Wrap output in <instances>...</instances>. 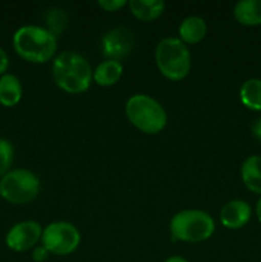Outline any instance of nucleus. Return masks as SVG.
Here are the masks:
<instances>
[{
	"instance_id": "obj_4",
	"label": "nucleus",
	"mask_w": 261,
	"mask_h": 262,
	"mask_svg": "<svg viewBox=\"0 0 261 262\" xmlns=\"http://www.w3.org/2000/svg\"><path fill=\"white\" fill-rule=\"evenodd\" d=\"M158 69L165 78L181 81L191 71V54L183 41L178 37L163 38L155 50Z\"/></svg>"
},
{
	"instance_id": "obj_9",
	"label": "nucleus",
	"mask_w": 261,
	"mask_h": 262,
	"mask_svg": "<svg viewBox=\"0 0 261 262\" xmlns=\"http://www.w3.org/2000/svg\"><path fill=\"white\" fill-rule=\"evenodd\" d=\"M133 46L132 32L127 28L118 27L109 31L102 38L104 55L112 60L124 58L130 53Z\"/></svg>"
},
{
	"instance_id": "obj_5",
	"label": "nucleus",
	"mask_w": 261,
	"mask_h": 262,
	"mask_svg": "<svg viewBox=\"0 0 261 262\" xmlns=\"http://www.w3.org/2000/svg\"><path fill=\"white\" fill-rule=\"evenodd\" d=\"M170 232L177 241L187 243L204 242L214 234L215 223L202 210H183L170 220Z\"/></svg>"
},
{
	"instance_id": "obj_25",
	"label": "nucleus",
	"mask_w": 261,
	"mask_h": 262,
	"mask_svg": "<svg viewBox=\"0 0 261 262\" xmlns=\"http://www.w3.org/2000/svg\"><path fill=\"white\" fill-rule=\"evenodd\" d=\"M256 215H257L258 222L261 223V197L258 199L257 204H256Z\"/></svg>"
},
{
	"instance_id": "obj_3",
	"label": "nucleus",
	"mask_w": 261,
	"mask_h": 262,
	"mask_svg": "<svg viewBox=\"0 0 261 262\" xmlns=\"http://www.w3.org/2000/svg\"><path fill=\"white\" fill-rule=\"evenodd\" d=\"M128 120L141 132L156 135L165 128L168 115L159 101L147 95H133L125 104Z\"/></svg>"
},
{
	"instance_id": "obj_12",
	"label": "nucleus",
	"mask_w": 261,
	"mask_h": 262,
	"mask_svg": "<svg viewBox=\"0 0 261 262\" xmlns=\"http://www.w3.org/2000/svg\"><path fill=\"white\" fill-rule=\"evenodd\" d=\"M23 89L19 78L12 73H5L0 77V105L13 107L22 100Z\"/></svg>"
},
{
	"instance_id": "obj_19",
	"label": "nucleus",
	"mask_w": 261,
	"mask_h": 262,
	"mask_svg": "<svg viewBox=\"0 0 261 262\" xmlns=\"http://www.w3.org/2000/svg\"><path fill=\"white\" fill-rule=\"evenodd\" d=\"M48 30L54 35H59L67 25V14L61 9H51L46 15Z\"/></svg>"
},
{
	"instance_id": "obj_7",
	"label": "nucleus",
	"mask_w": 261,
	"mask_h": 262,
	"mask_svg": "<svg viewBox=\"0 0 261 262\" xmlns=\"http://www.w3.org/2000/svg\"><path fill=\"white\" fill-rule=\"evenodd\" d=\"M41 243L51 255H71L81 243V233L71 223H51L44 229Z\"/></svg>"
},
{
	"instance_id": "obj_22",
	"label": "nucleus",
	"mask_w": 261,
	"mask_h": 262,
	"mask_svg": "<svg viewBox=\"0 0 261 262\" xmlns=\"http://www.w3.org/2000/svg\"><path fill=\"white\" fill-rule=\"evenodd\" d=\"M8 67H9V56L7 51L0 46V77L7 73Z\"/></svg>"
},
{
	"instance_id": "obj_8",
	"label": "nucleus",
	"mask_w": 261,
	"mask_h": 262,
	"mask_svg": "<svg viewBox=\"0 0 261 262\" xmlns=\"http://www.w3.org/2000/svg\"><path fill=\"white\" fill-rule=\"evenodd\" d=\"M44 229L37 222L25 220L17 223L8 230L5 235V245L14 252H26L35 248V246L42 238Z\"/></svg>"
},
{
	"instance_id": "obj_17",
	"label": "nucleus",
	"mask_w": 261,
	"mask_h": 262,
	"mask_svg": "<svg viewBox=\"0 0 261 262\" xmlns=\"http://www.w3.org/2000/svg\"><path fill=\"white\" fill-rule=\"evenodd\" d=\"M240 100L247 109L261 112V79L250 78L240 89Z\"/></svg>"
},
{
	"instance_id": "obj_2",
	"label": "nucleus",
	"mask_w": 261,
	"mask_h": 262,
	"mask_svg": "<svg viewBox=\"0 0 261 262\" xmlns=\"http://www.w3.org/2000/svg\"><path fill=\"white\" fill-rule=\"evenodd\" d=\"M14 51L25 60L42 64L50 60L56 53V36L48 28L27 25L18 28L13 35Z\"/></svg>"
},
{
	"instance_id": "obj_10",
	"label": "nucleus",
	"mask_w": 261,
	"mask_h": 262,
	"mask_svg": "<svg viewBox=\"0 0 261 262\" xmlns=\"http://www.w3.org/2000/svg\"><path fill=\"white\" fill-rule=\"evenodd\" d=\"M251 215L252 210L247 202L233 200L225 204L220 211V223L228 229H241L250 222Z\"/></svg>"
},
{
	"instance_id": "obj_16",
	"label": "nucleus",
	"mask_w": 261,
	"mask_h": 262,
	"mask_svg": "<svg viewBox=\"0 0 261 262\" xmlns=\"http://www.w3.org/2000/svg\"><path fill=\"white\" fill-rule=\"evenodd\" d=\"M123 74V66L119 60L106 59L96 67L92 74V79L99 86L109 87L117 83Z\"/></svg>"
},
{
	"instance_id": "obj_21",
	"label": "nucleus",
	"mask_w": 261,
	"mask_h": 262,
	"mask_svg": "<svg viewBox=\"0 0 261 262\" xmlns=\"http://www.w3.org/2000/svg\"><path fill=\"white\" fill-rule=\"evenodd\" d=\"M49 251L44 247L42 245L38 246V247H35L32 251V260L35 262H44L49 258Z\"/></svg>"
},
{
	"instance_id": "obj_23",
	"label": "nucleus",
	"mask_w": 261,
	"mask_h": 262,
	"mask_svg": "<svg viewBox=\"0 0 261 262\" xmlns=\"http://www.w3.org/2000/svg\"><path fill=\"white\" fill-rule=\"evenodd\" d=\"M252 132H253V135H255V137L261 142V117L258 118L255 123H253Z\"/></svg>"
},
{
	"instance_id": "obj_18",
	"label": "nucleus",
	"mask_w": 261,
	"mask_h": 262,
	"mask_svg": "<svg viewBox=\"0 0 261 262\" xmlns=\"http://www.w3.org/2000/svg\"><path fill=\"white\" fill-rule=\"evenodd\" d=\"M14 159V148L8 140L0 138V179L10 171Z\"/></svg>"
},
{
	"instance_id": "obj_20",
	"label": "nucleus",
	"mask_w": 261,
	"mask_h": 262,
	"mask_svg": "<svg viewBox=\"0 0 261 262\" xmlns=\"http://www.w3.org/2000/svg\"><path fill=\"white\" fill-rule=\"evenodd\" d=\"M127 4L128 2H125V0H100V2H97V5L105 12H117Z\"/></svg>"
},
{
	"instance_id": "obj_14",
	"label": "nucleus",
	"mask_w": 261,
	"mask_h": 262,
	"mask_svg": "<svg viewBox=\"0 0 261 262\" xmlns=\"http://www.w3.org/2000/svg\"><path fill=\"white\" fill-rule=\"evenodd\" d=\"M233 15L243 26L261 25V0H241L234 5Z\"/></svg>"
},
{
	"instance_id": "obj_11",
	"label": "nucleus",
	"mask_w": 261,
	"mask_h": 262,
	"mask_svg": "<svg viewBox=\"0 0 261 262\" xmlns=\"http://www.w3.org/2000/svg\"><path fill=\"white\" fill-rule=\"evenodd\" d=\"M207 32V26L204 18L199 15H189L184 18L179 25L178 33L179 40L183 41L184 43L194 45V43L201 42L205 38Z\"/></svg>"
},
{
	"instance_id": "obj_6",
	"label": "nucleus",
	"mask_w": 261,
	"mask_h": 262,
	"mask_svg": "<svg viewBox=\"0 0 261 262\" xmlns=\"http://www.w3.org/2000/svg\"><path fill=\"white\" fill-rule=\"evenodd\" d=\"M40 179L27 169L10 170L0 179V197L12 205H25L40 193Z\"/></svg>"
},
{
	"instance_id": "obj_15",
	"label": "nucleus",
	"mask_w": 261,
	"mask_h": 262,
	"mask_svg": "<svg viewBox=\"0 0 261 262\" xmlns=\"http://www.w3.org/2000/svg\"><path fill=\"white\" fill-rule=\"evenodd\" d=\"M241 177L250 191L261 194V156H248L241 166Z\"/></svg>"
},
{
	"instance_id": "obj_1",
	"label": "nucleus",
	"mask_w": 261,
	"mask_h": 262,
	"mask_svg": "<svg viewBox=\"0 0 261 262\" xmlns=\"http://www.w3.org/2000/svg\"><path fill=\"white\" fill-rule=\"evenodd\" d=\"M89 61L76 51H63L53 61V78L56 86L68 94H82L92 82Z\"/></svg>"
},
{
	"instance_id": "obj_13",
	"label": "nucleus",
	"mask_w": 261,
	"mask_h": 262,
	"mask_svg": "<svg viewBox=\"0 0 261 262\" xmlns=\"http://www.w3.org/2000/svg\"><path fill=\"white\" fill-rule=\"evenodd\" d=\"M128 7L137 19L142 22H153L164 13L165 3L161 0H130Z\"/></svg>"
},
{
	"instance_id": "obj_24",
	"label": "nucleus",
	"mask_w": 261,
	"mask_h": 262,
	"mask_svg": "<svg viewBox=\"0 0 261 262\" xmlns=\"http://www.w3.org/2000/svg\"><path fill=\"white\" fill-rule=\"evenodd\" d=\"M164 262H188L186 260V258L181 257V256H171V257L166 258Z\"/></svg>"
}]
</instances>
